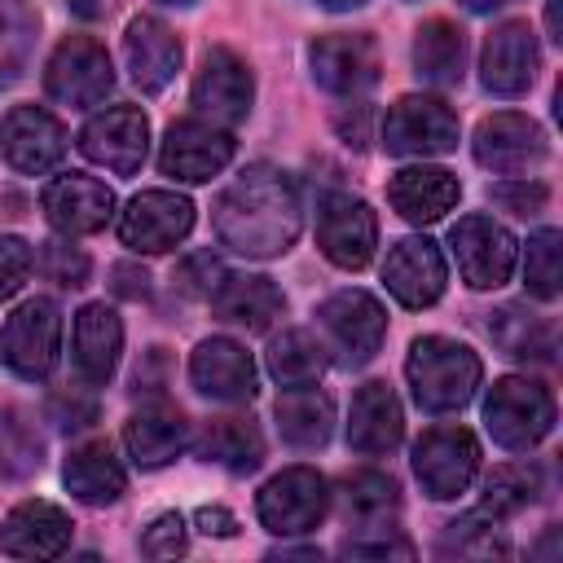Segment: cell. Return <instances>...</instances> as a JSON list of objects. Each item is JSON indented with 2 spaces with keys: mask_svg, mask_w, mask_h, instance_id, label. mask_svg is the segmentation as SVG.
<instances>
[{
  "mask_svg": "<svg viewBox=\"0 0 563 563\" xmlns=\"http://www.w3.org/2000/svg\"><path fill=\"white\" fill-rule=\"evenodd\" d=\"M110 277H114V295H123V299H145V290H150V273L136 264H114Z\"/></svg>",
  "mask_w": 563,
  "mask_h": 563,
  "instance_id": "f907efd6",
  "label": "cell"
},
{
  "mask_svg": "<svg viewBox=\"0 0 563 563\" xmlns=\"http://www.w3.org/2000/svg\"><path fill=\"white\" fill-rule=\"evenodd\" d=\"M493 202L515 211V216H537L545 202H550V189L541 180H515V185H497L493 189Z\"/></svg>",
  "mask_w": 563,
  "mask_h": 563,
  "instance_id": "bcb514c9",
  "label": "cell"
},
{
  "mask_svg": "<svg viewBox=\"0 0 563 563\" xmlns=\"http://www.w3.org/2000/svg\"><path fill=\"white\" fill-rule=\"evenodd\" d=\"M194 229V202L172 189H145L119 211V238L132 251L158 255L172 251Z\"/></svg>",
  "mask_w": 563,
  "mask_h": 563,
  "instance_id": "7c38bea8",
  "label": "cell"
},
{
  "mask_svg": "<svg viewBox=\"0 0 563 563\" xmlns=\"http://www.w3.org/2000/svg\"><path fill=\"white\" fill-rule=\"evenodd\" d=\"M123 62L141 92H163L180 70V40L154 13H136L123 31Z\"/></svg>",
  "mask_w": 563,
  "mask_h": 563,
  "instance_id": "7402d4cb",
  "label": "cell"
},
{
  "mask_svg": "<svg viewBox=\"0 0 563 563\" xmlns=\"http://www.w3.org/2000/svg\"><path fill=\"white\" fill-rule=\"evenodd\" d=\"M233 158V136L229 128L220 123H207V119H180L167 128L163 136V150H158V167L176 180H189V185H202L211 176H220Z\"/></svg>",
  "mask_w": 563,
  "mask_h": 563,
  "instance_id": "4fadbf2b",
  "label": "cell"
},
{
  "mask_svg": "<svg viewBox=\"0 0 563 563\" xmlns=\"http://www.w3.org/2000/svg\"><path fill=\"white\" fill-rule=\"evenodd\" d=\"M330 365L325 343L312 330H282L268 343V374L282 387H312Z\"/></svg>",
  "mask_w": 563,
  "mask_h": 563,
  "instance_id": "e575fe53",
  "label": "cell"
},
{
  "mask_svg": "<svg viewBox=\"0 0 563 563\" xmlns=\"http://www.w3.org/2000/svg\"><path fill=\"white\" fill-rule=\"evenodd\" d=\"M224 277H229V273H224V264H220L211 251H194V255H185V260L176 264V290L189 295V299H211Z\"/></svg>",
  "mask_w": 563,
  "mask_h": 563,
  "instance_id": "7bdbcfd3",
  "label": "cell"
},
{
  "mask_svg": "<svg viewBox=\"0 0 563 563\" xmlns=\"http://www.w3.org/2000/svg\"><path fill=\"white\" fill-rule=\"evenodd\" d=\"M40 13L26 0H0V88L18 84L35 48Z\"/></svg>",
  "mask_w": 563,
  "mask_h": 563,
  "instance_id": "8d00e7d4",
  "label": "cell"
},
{
  "mask_svg": "<svg viewBox=\"0 0 563 563\" xmlns=\"http://www.w3.org/2000/svg\"><path fill=\"white\" fill-rule=\"evenodd\" d=\"M479 471V444L466 427H431L413 444V475L427 497L449 501L471 488Z\"/></svg>",
  "mask_w": 563,
  "mask_h": 563,
  "instance_id": "9c48e42d",
  "label": "cell"
},
{
  "mask_svg": "<svg viewBox=\"0 0 563 563\" xmlns=\"http://www.w3.org/2000/svg\"><path fill=\"white\" fill-rule=\"evenodd\" d=\"M163 387H167V352H163V347H150L145 361H141L136 374H132V391H136V396H141V391H145V396H158Z\"/></svg>",
  "mask_w": 563,
  "mask_h": 563,
  "instance_id": "681fc988",
  "label": "cell"
},
{
  "mask_svg": "<svg viewBox=\"0 0 563 563\" xmlns=\"http://www.w3.org/2000/svg\"><path fill=\"white\" fill-rule=\"evenodd\" d=\"M40 466V435L22 413H0V479H18Z\"/></svg>",
  "mask_w": 563,
  "mask_h": 563,
  "instance_id": "60d3db41",
  "label": "cell"
},
{
  "mask_svg": "<svg viewBox=\"0 0 563 563\" xmlns=\"http://www.w3.org/2000/svg\"><path fill=\"white\" fill-rule=\"evenodd\" d=\"M40 207L57 233H101L114 216V194L84 172L53 176L40 194Z\"/></svg>",
  "mask_w": 563,
  "mask_h": 563,
  "instance_id": "44dd1931",
  "label": "cell"
},
{
  "mask_svg": "<svg viewBox=\"0 0 563 563\" xmlns=\"http://www.w3.org/2000/svg\"><path fill=\"white\" fill-rule=\"evenodd\" d=\"M471 13H493V9H501V4H510V0H462Z\"/></svg>",
  "mask_w": 563,
  "mask_h": 563,
  "instance_id": "11a10c76",
  "label": "cell"
},
{
  "mask_svg": "<svg viewBox=\"0 0 563 563\" xmlns=\"http://www.w3.org/2000/svg\"><path fill=\"white\" fill-rule=\"evenodd\" d=\"M435 554H440V559H506V554H510V541H506L501 528L488 523L484 515H466V519H453V523L440 532Z\"/></svg>",
  "mask_w": 563,
  "mask_h": 563,
  "instance_id": "74e56055",
  "label": "cell"
},
{
  "mask_svg": "<svg viewBox=\"0 0 563 563\" xmlns=\"http://www.w3.org/2000/svg\"><path fill=\"white\" fill-rule=\"evenodd\" d=\"M44 88L53 101L62 106H97L106 101V92L114 88V66H110V53L92 40V35H66L48 66H44Z\"/></svg>",
  "mask_w": 563,
  "mask_h": 563,
  "instance_id": "52a82bcc",
  "label": "cell"
},
{
  "mask_svg": "<svg viewBox=\"0 0 563 563\" xmlns=\"http://www.w3.org/2000/svg\"><path fill=\"white\" fill-rule=\"evenodd\" d=\"M198 457L216 462V466H224L233 475H246V471H255L264 462V435H260V427L251 418H238V413L211 418L202 427V435H198Z\"/></svg>",
  "mask_w": 563,
  "mask_h": 563,
  "instance_id": "1f68e13d",
  "label": "cell"
},
{
  "mask_svg": "<svg viewBox=\"0 0 563 563\" xmlns=\"http://www.w3.org/2000/svg\"><path fill=\"white\" fill-rule=\"evenodd\" d=\"M563 233L559 229H541L528 238V260H523V282L528 295L537 299H559L563 290Z\"/></svg>",
  "mask_w": 563,
  "mask_h": 563,
  "instance_id": "f35d334b",
  "label": "cell"
},
{
  "mask_svg": "<svg viewBox=\"0 0 563 563\" xmlns=\"http://www.w3.org/2000/svg\"><path fill=\"white\" fill-rule=\"evenodd\" d=\"M308 62H312V79L339 97H361L378 84V48L369 35H352V31L317 35Z\"/></svg>",
  "mask_w": 563,
  "mask_h": 563,
  "instance_id": "9a60e30c",
  "label": "cell"
},
{
  "mask_svg": "<svg viewBox=\"0 0 563 563\" xmlns=\"http://www.w3.org/2000/svg\"><path fill=\"white\" fill-rule=\"evenodd\" d=\"M484 427L501 449H537L554 427V396L537 378H497L484 400Z\"/></svg>",
  "mask_w": 563,
  "mask_h": 563,
  "instance_id": "3957f363",
  "label": "cell"
},
{
  "mask_svg": "<svg viewBox=\"0 0 563 563\" xmlns=\"http://www.w3.org/2000/svg\"><path fill=\"white\" fill-rule=\"evenodd\" d=\"M70 4V13H79V18H97L101 13V0H66Z\"/></svg>",
  "mask_w": 563,
  "mask_h": 563,
  "instance_id": "db71d44e",
  "label": "cell"
},
{
  "mask_svg": "<svg viewBox=\"0 0 563 563\" xmlns=\"http://www.w3.org/2000/svg\"><path fill=\"white\" fill-rule=\"evenodd\" d=\"M194 523L207 532V537H238V519L224 510V506H202L194 515Z\"/></svg>",
  "mask_w": 563,
  "mask_h": 563,
  "instance_id": "816d5d0a",
  "label": "cell"
},
{
  "mask_svg": "<svg viewBox=\"0 0 563 563\" xmlns=\"http://www.w3.org/2000/svg\"><path fill=\"white\" fill-rule=\"evenodd\" d=\"M365 123H369V110H365V106H356V119L339 114V132H343V141L361 150V145H365V136H369V132H365Z\"/></svg>",
  "mask_w": 563,
  "mask_h": 563,
  "instance_id": "f5cc1de1",
  "label": "cell"
},
{
  "mask_svg": "<svg viewBox=\"0 0 563 563\" xmlns=\"http://www.w3.org/2000/svg\"><path fill=\"white\" fill-rule=\"evenodd\" d=\"M405 435V413H400V400L387 383H365L356 396H352V413H347V444L365 457H378V453H391Z\"/></svg>",
  "mask_w": 563,
  "mask_h": 563,
  "instance_id": "484cf974",
  "label": "cell"
},
{
  "mask_svg": "<svg viewBox=\"0 0 563 563\" xmlns=\"http://www.w3.org/2000/svg\"><path fill=\"white\" fill-rule=\"evenodd\" d=\"M141 554L145 559H176V554H185V519L176 510L172 515H158L141 532Z\"/></svg>",
  "mask_w": 563,
  "mask_h": 563,
  "instance_id": "ee69618b",
  "label": "cell"
},
{
  "mask_svg": "<svg viewBox=\"0 0 563 563\" xmlns=\"http://www.w3.org/2000/svg\"><path fill=\"white\" fill-rule=\"evenodd\" d=\"M70 515L53 501H22L0 528V550L13 559H57L70 545Z\"/></svg>",
  "mask_w": 563,
  "mask_h": 563,
  "instance_id": "d4e9b609",
  "label": "cell"
},
{
  "mask_svg": "<svg viewBox=\"0 0 563 563\" xmlns=\"http://www.w3.org/2000/svg\"><path fill=\"white\" fill-rule=\"evenodd\" d=\"M26 273H31V246L13 233H0V303L22 290Z\"/></svg>",
  "mask_w": 563,
  "mask_h": 563,
  "instance_id": "f6af8a7d",
  "label": "cell"
},
{
  "mask_svg": "<svg viewBox=\"0 0 563 563\" xmlns=\"http://www.w3.org/2000/svg\"><path fill=\"white\" fill-rule=\"evenodd\" d=\"M119 352H123V321H119V312L106 308V303H84L79 317H75V334H70L75 374L88 387H101V383H110V374L119 365Z\"/></svg>",
  "mask_w": 563,
  "mask_h": 563,
  "instance_id": "cb8c5ba5",
  "label": "cell"
},
{
  "mask_svg": "<svg viewBox=\"0 0 563 563\" xmlns=\"http://www.w3.org/2000/svg\"><path fill=\"white\" fill-rule=\"evenodd\" d=\"M405 378H409L413 400L427 413H453V409L471 405V396L484 378V365L466 343L444 339V334H422L409 343Z\"/></svg>",
  "mask_w": 563,
  "mask_h": 563,
  "instance_id": "7a4b0ae2",
  "label": "cell"
},
{
  "mask_svg": "<svg viewBox=\"0 0 563 563\" xmlns=\"http://www.w3.org/2000/svg\"><path fill=\"white\" fill-rule=\"evenodd\" d=\"M211 224L229 251L273 260V255L295 246L299 224H303V202H299V189L286 172L255 163V167L238 172L216 194Z\"/></svg>",
  "mask_w": 563,
  "mask_h": 563,
  "instance_id": "6da1fadb",
  "label": "cell"
},
{
  "mask_svg": "<svg viewBox=\"0 0 563 563\" xmlns=\"http://www.w3.org/2000/svg\"><path fill=\"white\" fill-rule=\"evenodd\" d=\"M453 255H457V273L466 286L493 290L515 268V238L493 216H462L453 224Z\"/></svg>",
  "mask_w": 563,
  "mask_h": 563,
  "instance_id": "5bb4252c",
  "label": "cell"
},
{
  "mask_svg": "<svg viewBox=\"0 0 563 563\" xmlns=\"http://www.w3.org/2000/svg\"><path fill=\"white\" fill-rule=\"evenodd\" d=\"M532 501H537V471L528 466H493V475L484 479V510L493 519L519 515Z\"/></svg>",
  "mask_w": 563,
  "mask_h": 563,
  "instance_id": "ab89813d",
  "label": "cell"
},
{
  "mask_svg": "<svg viewBox=\"0 0 563 563\" xmlns=\"http://www.w3.org/2000/svg\"><path fill=\"white\" fill-rule=\"evenodd\" d=\"M537 66H541V48H537V35H532L528 22H501L484 40L479 79H484L488 92H497V97L528 92L532 79H537Z\"/></svg>",
  "mask_w": 563,
  "mask_h": 563,
  "instance_id": "ffe728a7",
  "label": "cell"
},
{
  "mask_svg": "<svg viewBox=\"0 0 563 563\" xmlns=\"http://www.w3.org/2000/svg\"><path fill=\"white\" fill-rule=\"evenodd\" d=\"M251 70L246 62L233 53V48H207L198 75H194V110L207 119V123H220V128H233L246 119L251 110Z\"/></svg>",
  "mask_w": 563,
  "mask_h": 563,
  "instance_id": "2e32d148",
  "label": "cell"
},
{
  "mask_svg": "<svg viewBox=\"0 0 563 563\" xmlns=\"http://www.w3.org/2000/svg\"><path fill=\"white\" fill-rule=\"evenodd\" d=\"M189 383L224 405H242L255 396V361L233 339H202L189 356Z\"/></svg>",
  "mask_w": 563,
  "mask_h": 563,
  "instance_id": "603a6c76",
  "label": "cell"
},
{
  "mask_svg": "<svg viewBox=\"0 0 563 563\" xmlns=\"http://www.w3.org/2000/svg\"><path fill=\"white\" fill-rule=\"evenodd\" d=\"M343 554L347 559H413V545L396 532H378V537H347Z\"/></svg>",
  "mask_w": 563,
  "mask_h": 563,
  "instance_id": "7dc6e473",
  "label": "cell"
},
{
  "mask_svg": "<svg viewBox=\"0 0 563 563\" xmlns=\"http://www.w3.org/2000/svg\"><path fill=\"white\" fill-rule=\"evenodd\" d=\"M0 150L13 172L44 176L66 154V128L40 106H13L0 123Z\"/></svg>",
  "mask_w": 563,
  "mask_h": 563,
  "instance_id": "d6986e66",
  "label": "cell"
},
{
  "mask_svg": "<svg viewBox=\"0 0 563 563\" xmlns=\"http://www.w3.org/2000/svg\"><path fill=\"white\" fill-rule=\"evenodd\" d=\"M317 325L325 334V352H334L339 365H365L383 347L387 312L369 290H339L317 308Z\"/></svg>",
  "mask_w": 563,
  "mask_h": 563,
  "instance_id": "277c9868",
  "label": "cell"
},
{
  "mask_svg": "<svg viewBox=\"0 0 563 563\" xmlns=\"http://www.w3.org/2000/svg\"><path fill=\"white\" fill-rule=\"evenodd\" d=\"M457 194H462L457 176L444 172V167H431V163L400 167V172L391 176V185H387L391 207H396L409 224H431V220H440L444 211H453Z\"/></svg>",
  "mask_w": 563,
  "mask_h": 563,
  "instance_id": "4316f807",
  "label": "cell"
},
{
  "mask_svg": "<svg viewBox=\"0 0 563 563\" xmlns=\"http://www.w3.org/2000/svg\"><path fill=\"white\" fill-rule=\"evenodd\" d=\"M48 418L62 427V431H84L88 422H97V400L92 396H79V391H62L48 400Z\"/></svg>",
  "mask_w": 563,
  "mask_h": 563,
  "instance_id": "c3c4849f",
  "label": "cell"
},
{
  "mask_svg": "<svg viewBox=\"0 0 563 563\" xmlns=\"http://www.w3.org/2000/svg\"><path fill=\"white\" fill-rule=\"evenodd\" d=\"M312 4H321V9H356L365 0H312Z\"/></svg>",
  "mask_w": 563,
  "mask_h": 563,
  "instance_id": "9f6ffc18",
  "label": "cell"
},
{
  "mask_svg": "<svg viewBox=\"0 0 563 563\" xmlns=\"http://www.w3.org/2000/svg\"><path fill=\"white\" fill-rule=\"evenodd\" d=\"M339 497H343L347 519H356L361 528H383V515L396 510L400 488L387 471H347L339 484Z\"/></svg>",
  "mask_w": 563,
  "mask_h": 563,
  "instance_id": "d590c367",
  "label": "cell"
},
{
  "mask_svg": "<svg viewBox=\"0 0 563 563\" xmlns=\"http://www.w3.org/2000/svg\"><path fill=\"white\" fill-rule=\"evenodd\" d=\"M211 308L220 321H229L246 334H260L282 317L286 295L273 286V277H224L220 290L211 295Z\"/></svg>",
  "mask_w": 563,
  "mask_h": 563,
  "instance_id": "f1b7e54d",
  "label": "cell"
},
{
  "mask_svg": "<svg viewBox=\"0 0 563 563\" xmlns=\"http://www.w3.org/2000/svg\"><path fill=\"white\" fill-rule=\"evenodd\" d=\"M62 479H66V488L84 506H110L128 488V471H123V462L114 457V449L106 440H92V444L70 449V457L62 466Z\"/></svg>",
  "mask_w": 563,
  "mask_h": 563,
  "instance_id": "f546056e",
  "label": "cell"
},
{
  "mask_svg": "<svg viewBox=\"0 0 563 563\" xmlns=\"http://www.w3.org/2000/svg\"><path fill=\"white\" fill-rule=\"evenodd\" d=\"M277 431L295 449H321L334 431V405L317 387H286L277 396Z\"/></svg>",
  "mask_w": 563,
  "mask_h": 563,
  "instance_id": "d6a6232c",
  "label": "cell"
},
{
  "mask_svg": "<svg viewBox=\"0 0 563 563\" xmlns=\"http://www.w3.org/2000/svg\"><path fill=\"white\" fill-rule=\"evenodd\" d=\"M158 4H194V0H158Z\"/></svg>",
  "mask_w": 563,
  "mask_h": 563,
  "instance_id": "6f0895ef",
  "label": "cell"
},
{
  "mask_svg": "<svg viewBox=\"0 0 563 563\" xmlns=\"http://www.w3.org/2000/svg\"><path fill=\"white\" fill-rule=\"evenodd\" d=\"M325 510H330V484L312 466L277 471L255 497V515L273 537H299V532L317 528L325 519Z\"/></svg>",
  "mask_w": 563,
  "mask_h": 563,
  "instance_id": "8992f818",
  "label": "cell"
},
{
  "mask_svg": "<svg viewBox=\"0 0 563 563\" xmlns=\"http://www.w3.org/2000/svg\"><path fill=\"white\" fill-rule=\"evenodd\" d=\"M545 132L528 119V114H515V110H501V114H488L479 128H475V163L497 172V176H519V172H532L541 158H545Z\"/></svg>",
  "mask_w": 563,
  "mask_h": 563,
  "instance_id": "e0dca14e",
  "label": "cell"
},
{
  "mask_svg": "<svg viewBox=\"0 0 563 563\" xmlns=\"http://www.w3.org/2000/svg\"><path fill=\"white\" fill-rule=\"evenodd\" d=\"M79 150L88 163H97L114 176H132L150 150V119L141 114V106H110L84 123Z\"/></svg>",
  "mask_w": 563,
  "mask_h": 563,
  "instance_id": "8fae6325",
  "label": "cell"
},
{
  "mask_svg": "<svg viewBox=\"0 0 563 563\" xmlns=\"http://www.w3.org/2000/svg\"><path fill=\"white\" fill-rule=\"evenodd\" d=\"M457 145V114L440 97L409 92L383 119V150L400 158H431Z\"/></svg>",
  "mask_w": 563,
  "mask_h": 563,
  "instance_id": "ba28073f",
  "label": "cell"
},
{
  "mask_svg": "<svg viewBox=\"0 0 563 563\" xmlns=\"http://www.w3.org/2000/svg\"><path fill=\"white\" fill-rule=\"evenodd\" d=\"M317 246L339 268H365L378 246V220L356 194H321L317 198Z\"/></svg>",
  "mask_w": 563,
  "mask_h": 563,
  "instance_id": "30bf717a",
  "label": "cell"
},
{
  "mask_svg": "<svg viewBox=\"0 0 563 563\" xmlns=\"http://www.w3.org/2000/svg\"><path fill=\"white\" fill-rule=\"evenodd\" d=\"M123 444H128V453H132V462L141 471H158V466H167V462H176L185 453L189 422L172 405H150V409H141V413L128 418Z\"/></svg>",
  "mask_w": 563,
  "mask_h": 563,
  "instance_id": "83f0119b",
  "label": "cell"
},
{
  "mask_svg": "<svg viewBox=\"0 0 563 563\" xmlns=\"http://www.w3.org/2000/svg\"><path fill=\"white\" fill-rule=\"evenodd\" d=\"M462 57H466V40L453 22L444 18H431L418 26V40H413V75L422 84H435V88H449L462 79Z\"/></svg>",
  "mask_w": 563,
  "mask_h": 563,
  "instance_id": "836d02e7",
  "label": "cell"
},
{
  "mask_svg": "<svg viewBox=\"0 0 563 563\" xmlns=\"http://www.w3.org/2000/svg\"><path fill=\"white\" fill-rule=\"evenodd\" d=\"M488 334L515 361H554V352H559L554 321L528 312L523 303H501L497 312H488Z\"/></svg>",
  "mask_w": 563,
  "mask_h": 563,
  "instance_id": "4dcf8cb0",
  "label": "cell"
},
{
  "mask_svg": "<svg viewBox=\"0 0 563 563\" xmlns=\"http://www.w3.org/2000/svg\"><path fill=\"white\" fill-rule=\"evenodd\" d=\"M449 268L431 238H400L383 260V286L400 308H431L444 295Z\"/></svg>",
  "mask_w": 563,
  "mask_h": 563,
  "instance_id": "ac0fdd59",
  "label": "cell"
},
{
  "mask_svg": "<svg viewBox=\"0 0 563 563\" xmlns=\"http://www.w3.org/2000/svg\"><path fill=\"white\" fill-rule=\"evenodd\" d=\"M35 264H40V273L53 282V286H66V290H75V286H84L88 282V255L79 251V246H70V242H44L40 246V255H35Z\"/></svg>",
  "mask_w": 563,
  "mask_h": 563,
  "instance_id": "b9f144b4",
  "label": "cell"
},
{
  "mask_svg": "<svg viewBox=\"0 0 563 563\" xmlns=\"http://www.w3.org/2000/svg\"><path fill=\"white\" fill-rule=\"evenodd\" d=\"M62 352V308L53 299H26L0 330V361L9 374L40 383L53 374Z\"/></svg>",
  "mask_w": 563,
  "mask_h": 563,
  "instance_id": "5b68a950",
  "label": "cell"
}]
</instances>
